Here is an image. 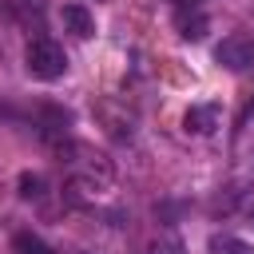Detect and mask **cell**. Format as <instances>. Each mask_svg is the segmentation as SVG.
I'll use <instances>...</instances> for the list:
<instances>
[{"mask_svg": "<svg viewBox=\"0 0 254 254\" xmlns=\"http://www.w3.org/2000/svg\"><path fill=\"white\" fill-rule=\"evenodd\" d=\"M175 4H179V8H187V4H198V0H175Z\"/></svg>", "mask_w": 254, "mask_h": 254, "instance_id": "cell-11", "label": "cell"}, {"mask_svg": "<svg viewBox=\"0 0 254 254\" xmlns=\"http://www.w3.org/2000/svg\"><path fill=\"white\" fill-rule=\"evenodd\" d=\"M12 254H52V246H48L44 238H36V234L20 230V234L12 238Z\"/></svg>", "mask_w": 254, "mask_h": 254, "instance_id": "cell-8", "label": "cell"}, {"mask_svg": "<svg viewBox=\"0 0 254 254\" xmlns=\"http://www.w3.org/2000/svg\"><path fill=\"white\" fill-rule=\"evenodd\" d=\"M44 194V179L40 175H20V198H40Z\"/></svg>", "mask_w": 254, "mask_h": 254, "instance_id": "cell-10", "label": "cell"}, {"mask_svg": "<svg viewBox=\"0 0 254 254\" xmlns=\"http://www.w3.org/2000/svg\"><path fill=\"white\" fill-rule=\"evenodd\" d=\"M183 123H187V131H194V135H210L214 123H218V107H190Z\"/></svg>", "mask_w": 254, "mask_h": 254, "instance_id": "cell-6", "label": "cell"}, {"mask_svg": "<svg viewBox=\"0 0 254 254\" xmlns=\"http://www.w3.org/2000/svg\"><path fill=\"white\" fill-rule=\"evenodd\" d=\"M64 24H67V32H75L79 40H87V36L95 32V20H91V12H87L83 4H67V8H64Z\"/></svg>", "mask_w": 254, "mask_h": 254, "instance_id": "cell-5", "label": "cell"}, {"mask_svg": "<svg viewBox=\"0 0 254 254\" xmlns=\"http://www.w3.org/2000/svg\"><path fill=\"white\" fill-rule=\"evenodd\" d=\"M24 64H28V71H32L36 79H60V75L67 71V56H64V48H60L56 40H48V36L28 40V48H24Z\"/></svg>", "mask_w": 254, "mask_h": 254, "instance_id": "cell-1", "label": "cell"}, {"mask_svg": "<svg viewBox=\"0 0 254 254\" xmlns=\"http://www.w3.org/2000/svg\"><path fill=\"white\" fill-rule=\"evenodd\" d=\"M147 254H187V250H183V242H179L175 234H163V238H155V242H151V250H147Z\"/></svg>", "mask_w": 254, "mask_h": 254, "instance_id": "cell-9", "label": "cell"}, {"mask_svg": "<svg viewBox=\"0 0 254 254\" xmlns=\"http://www.w3.org/2000/svg\"><path fill=\"white\" fill-rule=\"evenodd\" d=\"M214 60L230 71H254V36H230L214 48Z\"/></svg>", "mask_w": 254, "mask_h": 254, "instance_id": "cell-3", "label": "cell"}, {"mask_svg": "<svg viewBox=\"0 0 254 254\" xmlns=\"http://www.w3.org/2000/svg\"><path fill=\"white\" fill-rule=\"evenodd\" d=\"M67 151L75 155V159H67V167H71V179L79 187L95 190V187H107L111 183V163L103 155H91L87 147H67Z\"/></svg>", "mask_w": 254, "mask_h": 254, "instance_id": "cell-2", "label": "cell"}, {"mask_svg": "<svg viewBox=\"0 0 254 254\" xmlns=\"http://www.w3.org/2000/svg\"><path fill=\"white\" fill-rule=\"evenodd\" d=\"M210 254H254V246L234 238V234H214L210 238Z\"/></svg>", "mask_w": 254, "mask_h": 254, "instance_id": "cell-7", "label": "cell"}, {"mask_svg": "<svg viewBox=\"0 0 254 254\" xmlns=\"http://www.w3.org/2000/svg\"><path fill=\"white\" fill-rule=\"evenodd\" d=\"M175 28H179L183 40H202V36H206V16H202V8H198V4L179 8V12H175Z\"/></svg>", "mask_w": 254, "mask_h": 254, "instance_id": "cell-4", "label": "cell"}]
</instances>
